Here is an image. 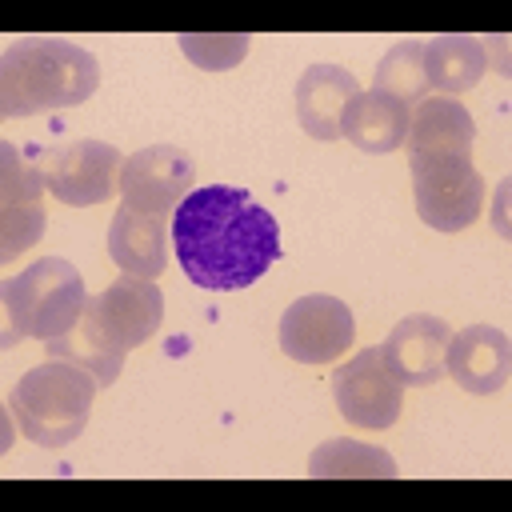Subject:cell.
<instances>
[{
    "label": "cell",
    "instance_id": "6da1fadb",
    "mask_svg": "<svg viewBox=\"0 0 512 512\" xmlns=\"http://www.w3.org/2000/svg\"><path fill=\"white\" fill-rule=\"evenodd\" d=\"M172 252L196 288L236 292L276 264L280 224L244 188H192L172 212Z\"/></svg>",
    "mask_w": 512,
    "mask_h": 512
},
{
    "label": "cell",
    "instance_id": "7a4b0ae2",
    "mask_svg": "<svg viewBox=\"0 0 512 512\" xmlns=\"http://www.w3.org/2000/svg\"><path fill=\"white\" fill-rule=\"evenodd\" d=\"M100 84V64L88 48L56 36H24L0 56V116H32L84 104Z\"/></svg>",
    "mask_w": 512,
    "mask_h": 512
},
{
    "label": "cell",
    "instance_id": "3957f363",
    "mask_svg": "<svg viewBox=\"0 0 512 512\" xmlns=\"http://www.w3.org/2000/svg\"><path fill=\"white\" fill-rule=\"evenodd\" d=\"M96 380L64 360H48L28 368L12 392H8V416L16 420V428L40 444V448H64L72 444L92 412L96 400Z\"/></svg>",
    "mask_w": 512,
    "mask_h": 512
},
{
    "label": "cell",
    "instance_id": "277c9868",
    "mask_svg": "<svg viewBox=\"0 0 512 512\" xmlns=\"http://www.w3.org/2000/svg\"><path fill=\"white\" fill-rule=\"evenodd\" d=\"M0 304H4V336H0L4 348H12L24 336L48 344L68 328H76L88 292L76 264H68L64 256H44L20 276H8L0 284Z\"/></svg>",
    "mask_w": 512,
    "mask_h": 512
},
{
    "label": "cell",
    "instance_id": "5b68a950",
    "mask_svg": "<svg viewBox=\"0 0 512 512\" xmlns=\"http://www.w3.org/2000/svg\"><path fill=\"white\" fill-rule=\"evenodd\" d=\"M164 320V296L152 280H140V276H124L112 280L104 292L88 296L84 304V316H80V328L100 340L112 356H124L128 348L144 344Z\"/></svg>",
    "mask_w": 512,
    "mask_h": 512
},
{
    "label": "cell",
    "instance_id": "8992f818",
    "mask_svg": "<svg viewBox=\"0 0 512 512\" xmlns=\"http://www.w3.org/2000/svg\"><path fill=\"white\" fill-rule=\"evenodd\" d=\"M32 164L44 188L60 204L88 208V204H104L116 192L124 156L104 140H68L56 148H40Z\"/></svg>",
    "mask_w": 512,
    "mask_h": 512
},
{
    "label": "cell",
    "instance_id": "52a82bcc",
    "mask_svg": "<svg viewBox=\"0 0 512 512\" xmlns=\"http://www.w3.org/2000/svg\"><path fill=\"white\" fill-rule=\"evenodd\" d=\"M412 196L416 212L436 232L468 228L484 208V180L472 156H436L412 160Z\"/></svg>",
    "mask_w": 512,
    "mask_h": 512
},
{
    "label": "cell",
    "instance_id": "ba28073f",
    "mask_svg": "<svg viewBox=\"0 0 512 512\" xmlns=\"http://www.w3.org/2000/svg\"><path fill=\"white\" fill-rule=\"evenodd\" d=\"M332 396L348 424L384 432L396 424L404 404V380L388 368L380 348H364L332 372Z\"/></svg>",
    "mask_w": 512,
    "mask_h": 512
},
{
    "label": "cell",
    "instance_id": "9c48e42d",
    "mask_svg": "<svg viewBox=\"0 0 512 512\" xmlns=\"http://www.w3.org/2000/svg\"><path fill=\"white\" fill-rule=\"evenodd\" d=\"M196 164L176 144H148L120 164V204L144 216H168L192 192Z\"/></svg>",
    "mask_w": 512,
    "mask_h": 512
},
{
    "label": "cell",
    "instance_id": "30bf717a",
    "mask_svg": "<svg viewBox=\"0 0 512 512\" xmlns=\"http://www.w3.org/2000/svg\"><path fill=\"white\" fill-rule=\"evenodd\" d=\"M356 340L352 308L336 296H300L280 316V348L296 364H332Z\"/></svg>",
    "mask_w": 512,
    "mask_h": 512
},
{
    "label": "cell",
    "instance_id": "8fae6325",
    "mask_svg": "<svg viewBox=\"0 0 512 512\" xmlns=\"http://www.w3.org/2000/svg\"><path fill=\"white\" fill-rule=\"evenodd\" d=\"M44 236V180L16 144H0V260L20 256Z\"/></svg>",
    "mask_w": 512,
    "mask_h": 512
},
{
    "label": "cell",
    "instance_id": "7c38bea8",
    "mask_svg": "<svg viewBox=\"0 0 512 512\" xmlns=\"http://www.w3.org/2000/svg\"><path fill=\"white\" fill-rule=\"evenodd\" d=\"M444 372L472 396H492L508 384L512 372V340L492 324H468L448 340Z\"/></svg>",
    "mask_w": 512,
    "mask_h": 512
},
{
    "label": "cell",
    "instance_id": "4fadbf2b",
    "mask_svg": "<svg viewBox=\"0 0 512 512\" xmlns=\"http://www.w3.org/2000/svg\"><path fill=\"white\" fill-rule=\"evenodd\" d=\"M448 324L440 316H428V312H412L404 316L388 340L380 344L388 368L404 380V384H436L444 376V352H448Z\"/></svg>",
    "mask_w": 512,
    "mask_h": 512
},
{
    "label": "cell",
    "instance_id": "5bb4252c",
    "mask_svg": "<svg viewBox=\"0 0 512 512\" xmlns=\"http://www.w3.org/2000/svg\"><path fill=\"white\" fill-rule=\"evenodd\" d=\"M476 120L456 96H424L408 120V160H436V156H472Z\"/></svg>",
    "mask_w": 512,
    "mask_h": 512
},
{
    "label": "cell",
    "instance_id": "9a60e30c",
    "mask_svg": "<svg viewBox=\"0 0 512 512\" xmlns=\"http://www.w3.org/2000/svg\"><path fill=\"white\" fill-rule=\"evenodd\" d=\"M360 96V84L348 68L340 64H308L300 84H296V120L312 140H336L340 136V116Z\"/></svg>",
    "mask_w": 512,
    "mask_h": 512
},
{
    "label": "cell",
    "instance_id": "2e32d148",
    "mask_svg": "<svg viewBox=\"0 0 512 512\" xmlns=\"http://www.w3.org/2000/svg\"><path fill=\"white\" fill-rule=\"evenodd\" d=\"M108 256L116 260V268L124 276L156 280L168 268L164 216H144V212H132V208L120 204L112 224H108Z\"/></svg>",
    "mask_w": 512,
    "mask_h": 512
},
{
    "label": "cell",
    "instance_id": "e0dca14e",
    "mask_svg": "<svg viewBox=\"0 0 512 512\" xmlns=\"http://www.w3.org/2000/svg\"><path fill=\"white\" fill-rule=\"evenodd\" d=\"M408 120H412V108H408V104H400V100L388 96V92L368 88V92L352 96V104L344 108V116H340V136L352 140L360 152L380 156V152H396V148L404 144Z\"/></svg>",
    "mask_w": 512,
    "mask_h": 512
},
{
    "label": "cell",
    "instance_id": "ac0fdd59",
    "mask_svg": "<svg viewBox=\"0 0 512 512\" xmlns=\"http://www.w3.org/2000/svg\"><path fill=\"white\" fill-rule=\"evenodd\" d=\"M488 72V48L476 36H436L424 44V76L428 88H440L444 96H460L472 84H480V76Z\"/></svg>",
    "mask_w": 512,
    "mask_h": 512
},
{
    "label": "cell",
    "instance_id": "d6986e66",
    "mask_svg": "<svg viewBox=\"0 0 512 512\" xmlns=\"http://www.w3.org/2000/svg\"><path fill=\"white\" fill-rule=\"evenodd\" d=\"M312 480H392L396 460L384 448L360 444V440H324L308 460Z\"/></svg>",
    "mask_w": 512,
    "mask_h": 512
},
{
    "label": "cell",
    "instance_id": "ffe728a7",
    "mask_svg": "<svg viewBox=\"0 0 512 512\" xmlns=\"http://www.w3.org/2000/svg\"><path fill=\"white\" fill-rule=\"evenodd\" d=\"M372 88L396 96L400 104L416 108L428 96V76H424V44L420 40H400L392 44L380 64L372 68Z\"/></svg>",
    "mask_w": 512,
    "mask_h": 512
},
{
    "label": "cell",
    "instance_id": "44dd1931",
    "mask_svg": "<svg viewBox=\"0 0 512 512\" xmlns=\"http://www.w3.org/2000/svg\"><path fill=\"white\" fill-rule=\"evenodd\" d=\"M48 356H52V360H64V364L84 368L100 388H104V384H112V380L120 376V364H124V356H112L100 340H92V336L80 328V320H76V328H68L64 336L48 340Z\"/></svg>",
    "mask_w": 512,
    "mask_h": 512
},
{
    "label": "cell",
    "instance_id": "7402d4cb",
    "mask_svg": "<svg viewBox=\"0 0 512 512\" xmlns=\"http://www.w3.org/2000/svg\"><path fill=\"white\" fill-rule=\"evenodd\" d=\"M180 48L204 72H224L244 60L248 36L244 32H180Z\"/></svg>",
    "mask_w": 512,
    "mask_h": 512
}]
</instances>
